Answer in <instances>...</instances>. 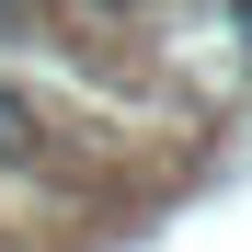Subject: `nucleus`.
Returning <instances> with one entry per match:
<instances>
[{"instance_id": "obj_1", "label": "nucleus", "mask_w": 252, "mask_h": 252, "mask_svg": "<svg viewBox=\"0 0 252 252\" xmlns=\"http://www.w3.org/2000/svg\"><path fill=\"white\" fill-rule=\"evenodd\" d=\"M34 149H46V115L23 80H0V172H34Z\"/></svg>"}, {"instance_id": "obj_2", "label": "nucleus", "mask_w": 252, "mask_h": 252, "mask_svg": "<svg viewBox=\"0 0 252 252\" xmlns=\"http://www.w3.org/2000/svg\"><path fill=\"white\" fill-rule=\"evenodd\" d=\"M206 23H218V46L252 69V0H206Z\"/></svg>"}]
</instances>
